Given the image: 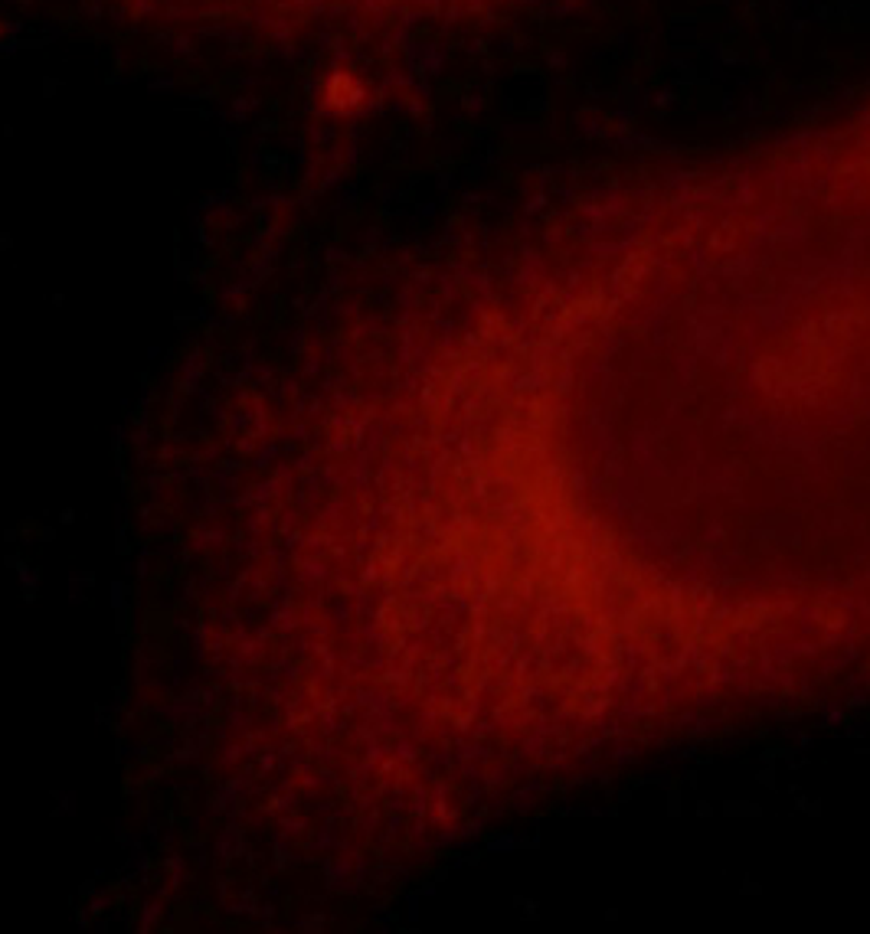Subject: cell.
Instances as JSON below:
<instances>
[{
    "label": "cell",
    "instance_id": "obj_1",
    "mask_svg": "<svg viewBox=\"0 0 870 934\" xmlns=\"http://www.w3.org/2000/svg\"><path fill=\"white\" fill-rule=\"evenodd\" d=\"M357 95H360V85H357L350 76H344V72L331 76L327 85H324V105H331V108H350L357 101Z\"/></svg>",
    "mask_w": 870,
    "mask_h": 934
}]
</instances>
